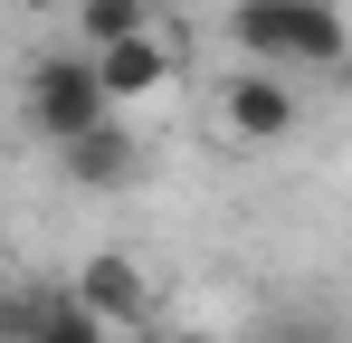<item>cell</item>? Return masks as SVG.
<instances>
[{
  "label": "cell",
  "mask_w": 352,
  "mask_h": 343,
  "mask_svg": "<svg viewBox=\"0 0 352 343\" xmlns=\"http://www.w3.org/2000/svg\"><path fill=\"white\" fill-rule=\"evenodd\" d=\"M229 39L248 48V67H343V10L333 0H238Z\"/></svg>",
  "instance_id": "obj_1"
},
{
  "label": "cell",
  "mask_w": 352,
  "mask_h": 343,
  "mask_svg": "<svg viewBox=\"0 0 352 343\" xmlns=\"http://www.w3.org/2000/svg\"><path fill=\"white\" fill-rule=\"evenodd\" d=\"M19 114H29V134H38V143H67V134H86L96 114H115V105L96 96V67H86V48H67V57H38V67H29V96H19Z\"/></svg>",
  "instance_id": "obj_2"
},
{
  "label": "cell",
  "mask_w": 352,
  "mask_h": 343,
  "mask_svg": "<svg viewBox=\"0 0 352 343\" xmlns=\"http://www.w3.org/2000/svg\"><path fill=\"white\" fill-rule=\"evenodd\" d=\"M219 114L238 143H286L305 124V96L286 86V67H238V76H219Z\"/></svg>",
  "instance_id": "obj_3"
},
{
  "label": "cell",
  "mask_w": 352,
  "mask_h": 343,
  "mask_svg": "<svg viewBox=\"0 0 352 343\" xmlns=\"http://www.w3.org/2000/svg\"><path fill=\"white\" fill-rule=\"evenodd\" d=\"M58 153V172L76 181V191H124V181H143V143L124 134V114H96L86 134H67V143H48Z\"/></svg>",
  "instance_id": "obj_4"
},
{
  "label": "cell",
  "mask_w": 352,
  "mask_h": 343,
  "mask_svg": "<svg viewBox=\"0 0 352 343\" xmlns=\"http://www.w3.org/2000/svg\"><path fill=\"white\" fill-rule=\"evenodd\" d=\"M67 295H76L105 334H115V324H124V334H133V324H153V286H143V267H133L124 248H96V258L76 267V286H67Z\"/></svg>",
  "instance_id": "obj_5"
},
{
  "label": "cell",
  "mask_w": 352,
  "mask_h": 343,
  "mask_svg": "<svg viewBox=\"0 0 352 343\" xmlns=\"http://www.w3.org/2000/svg\"><path fill=\"white\" fill-rule=\"evenodd\" d=\"M86 67H96V96H105L115 114L172 86V48H162L153 29H143V39H115V48H86Z\"/></svg>",
  "instance_id": "obj_6"
},
{
  "label": "cell",
  "mask_w": 352,
  "mask_h": 343,
  "mask_svg": "<svg viewBox=\"0 0 352 343\" xmlns=\"http://www.w3.org/2000/svg\"><path fill=\"white\" fill-rule=\"evenodd\" d=\"M29 343H115L67 286H38V305H29Z\"/></svg>",
  "instance_id": "obj_7"
},
{
  "label": "cell",
  "mask_w": 352,
  "mask_h": 343,
  "mask_svg": "<svg viewBox=\"0 0 352 343\" xmlns=\"http://www.w3.org/2000/svg\"><path fill=\"white\" fill-rule=\"evenodd\" d=\"M143 29H153V0H76L86 48H115V39H143Z\"/></svg>",
  "instance_id": "obj_8"
},
{
  "label": "cell",
  "mask_w": 352,
  "mask_h": 343,
  "mask_svg": "<svg viewBox=\"0 0 352 343\" xmlns=\"http://www.w3.org/2000/svg\"><path fill=\"white\" fill-rule=\"evenodd\" d=\"M29 305H38V286H0V343H29Z\"/></svg>",
  "instance_id": "obj_9"
},
{
  "label": "cell",
  "mask_w": 352,
  "mask_h": 343,
  "mask_svg": "<svg viewBox=\"0 0 352 343\" xmlns=\"http://www.w3.org/2000/svg\"><path fill=\"white\" fill-rule=\"evenodd\" d=\"M257 343H333V334H305V324H276V334H257Z\"/></svg>",
  "instance_id": "obj_10"
},
{
  "label": "cell",
  "mask_w": 352,
  "mask_h": 343,
  "mask_svg": "<svg viewBox=\"0 0 352 343\" xmlns=\"http://www.w3.org/2000/svg\"><path fill=\"white\" fill-rule=\"evenodd\" d=\"M133 343H162V334H143V324H133Z\"/></svg>",
  "instance_id": "obj_11"
}]
</instances>
